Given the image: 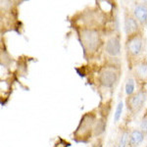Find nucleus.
Returning <instances> with one entry per match:
<instances>
[{
  "label": "nucleus",
  "instance_id": "1",
  "mask_svg": "<svg viewBox=\"0 0 147 147\" xmlns=\"http://www.w3.org/2000/svg\"><path fill=\"white\" fill-rule=\"evenodd\" d=\"M80 39L85 55H92L97 51L101 43L100 34L94 28H82L80 32Z\"/></svg>",
  "mask_w": 147,
  "mask_h": 147
},
{
  "label": "nucleus",
  "instance_id": "2",
  "mask_svg": "<svg viewBox=\"0 0 147 147\" xmlns=\"http://www.w3.org/2000/svg\"><path fill=\"white\" fill-rule=\"evenodd\" d=\"M95 124V116L91 113L85 114L76 130L75 136H77V138H84L86 136L91 134V130L94 129Z\"/></svg>",
  "mask_w": 147,
  "mask_h": 147
},
{
  "label": "nucleus",
  "instance_id": "3",
  "mask_svg": "<svg viewBox=\"0 0 147 147\" xmlns=\"http://www.w3.org/2000/svg\"><path fill=\"white\" fill-rule=\"evenodd\" d=\"M146 101V93L143 90H139L136 93H134L132 96L129 97V101H127V105L130 112L134 114H137L141 111L143 108L144 103Z\"/></svg>",
  "mask_w": 147,
  "mask_h": 147
},
{
  "label": "nucleus",
  "instance_id": "4",
  "mask_svg": "<svg viewBox=\"0 0 147 147\" xmlns=\"http://www.w3.org/2000/svg\"><path fill=\"white\" fill-rule=\"evenodd\" d=\"M118 73L113 69H104L98 77V82L102 86L111 88L118 82Z\"/></svg>",
  "mask_w": 147,
  "mask_h": 147
},
{
  "label": "nucleus",
  "instance_id": "5",
  "mask_svg": "<svg viewBox=\"0 0 147 147\" xmlns=\"http://www.w3.org/2000/svg\"><path fill=\"white\" fill-rule=\"evenodd\" d=\"M143 46H144L143 38L139 34H136L129 37V39L127 41V52L131 56L134 57L140 55L142 50H143Z\"/></svg>",
  "mask_w": 147,
  "mask_h": 147
},
{
  "label": "nucleus",
  "instance_id": "6",
  "mask_svg": "<svg viewBox=\"0 0 147 147\" xmlns=\"http://www.w3.org/2000/svg\"><path fill=\"white\" fill-rule=\"evenodd\" d=\"M105 52L111 57H117L121 53V41L116 35L111 36L105 44Z\"/></svg>",
  "mask_w": 147,
  "mask_h": 147
},
{
  "label": "nucleus",
  "instance_id": "7",
  "mask_svg": "<svg viewBox=\"0 0 147 147\" xmlns=\"http://www.w3.org/2000/svg\"><path fill=\"white\" fill-rule=\"evenodd\" d=\"M124 28L125 34L129 37L132 36V35H136L137 34V32L139 30L138 22H137V20L134 16L127 15L125 17L124 21Z\"/></svg>",
  "mask_w": 147,
  "mask_h": 147
},
{
  "label": "nucleus",
  "instance_id": "8",
  "mask_svg": "<svg viewBox=\"0 0 147 147\" xmlns=\"http://www.w3.org/2000/svg\"><path fill=\"white\" fill-rule=\"evenodd\" d=\"M134 15L141 25L147 24V3H137L134 8Z\"/></svg>",
  "mask_w": 147,
  "mask_h": 147
},
{
  "label": "nucleus",
  "instance_id": "9",
  "mask_svg": "<svg viewBox=\"0 0 147 147\" xmlns=\"http://www.w3.org/2000/svg\"><path fill=\"white\" fill-rule=\"evenodd\" d=\"M144 136H145V134H144L140 129H134L132 131H130V134H129V145L130 147H137L144 140Z\"/></svg>",
  "mask_w": 147,
  "mask_h": 147
},
{
  "label": "nucleus",
  "instance_id": "10",
  "mask_svg": "<svg viewBox=\"0 0 147 147\" xmlns=\"http://www.w3.org/2000/svg\"><path fill=\"white\" fill-rule=\"evenodd\" d=\"M134 74L136 78L142 82H147V62H139L134 68Z\"/></svg>",
  "mask_w": 147,
  "mask_h": 147
},
{
  "label": "nucleus",
  "instance_id": "11",
  "mask_svg": "<svg viewBox=\"0 0 147 147\" xmlns=\"http://www.w3.org/2000/svg\"><path fill=\"white\" fill-rule=\"evenodd\" d=\"M129 144V134L127 130H124L121 132L117 139V143H116V147H127Z\"/></svg>",
  "mask_w": 147,
  "mask_h": 147
},
{
  "label": "nucleus",
  "instance_id": "12",
  "mask_svg": "<svg viewBox=\"0 0 147 147\" xmlns=\"http://www.w3.org/2000/svg\"><path fill=\"white\" fill-rule=\"evenodd\" d=\"M105 129H106V122L104 119H99L98 121L96 122L95 125H94V136L98 137L100 136L104 131H105Z\"/></svg>",
  "mask_w": 147,
  "mask_h": 147
},
{
  "label": "nucleus",
  "instance_id": "13",
  "mask_svg": "<svg viewBox=\"0 0 147 147\" xmlns=\"http://www.w3.org/2000/svg\"><path fill=\"white\" fill-rule=\"evenodd\" d=\"M125 94L127 96L130 97L134 94V91H136V82L132 78H129L125 82Z\"/></svg>",
  "mask_w": 147,
  "mask_h": 147
},
{
  "label": "nucleus",
  "instance_id": "14",
  "mask_svg": "<svg viewBox=\"0 0 147 147\" xmlns=\"http://www.w3.org/2000/svg\"><path fill=\"white\" fill-rule=\"evenodd\" d=\"M123 110H124V103L121 100L119 103H118L117 107H116L115 114H114V122L115 123H118L120 121L121 117H122V114H123Z\"/></svg>",
  "mask_w": 147,
  "mask_h": 147
},
{
  "label": "nucleus",
  "instance_id": "15",
  "mask_svg": "<svg viewBox=\"0 0 147 147\" xmlns=\"http://www.w3.org/2000/svg\"><path fill=\"white\" fill-rule=\"evenodd\" d=\"M141 130L142 132H143L144 134H147V115L143 116V118L141 119L140 121V129H139Z\"/></svg>",
  "mask_w": 147,
  "mask_h": 147
},
{
  "label": "nucleus",
  "instance_id": "16",
  "mask_svg": "<svg viewBox=\"0 0 147 147\" xmlns=\"http://www.w3.org/2000/svg\"><path fill=\"white\" fill-rule=\"evenodd\" d=\"M92 147H102V143H101V141H99V143H98V142H97V143L94 144V145L92 146Z\"/></svg>",
  "mask_w": 147,
  "mask_h": 147
},
{
  "label": "nucleus",
  "instance_id": "17",
  "mask_svg": "<svg viewBox=\"0 0 147 147\" xmlns=\"http://www.w3.org/2000/svg\"><path fill=\"white\" fill-rule=\"evenodd\" d=\"M146 147H147V146H146Z\"/></svg>",
  "mask_w": 147,
  "mask_h": 147
}]
</instances>
